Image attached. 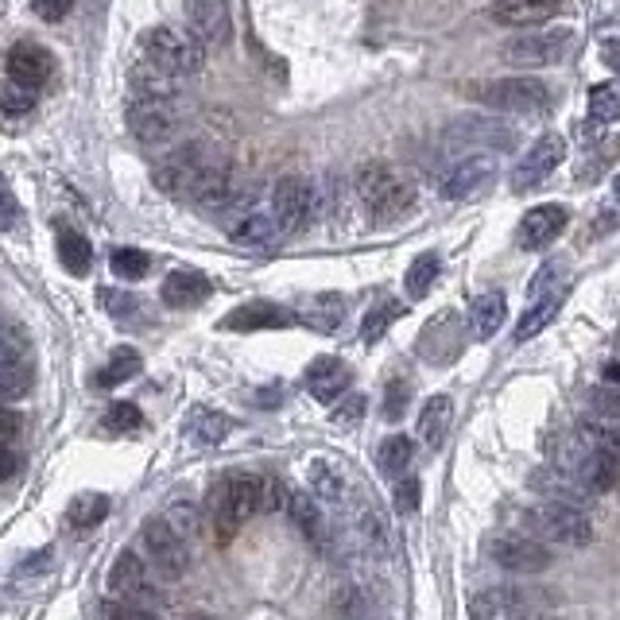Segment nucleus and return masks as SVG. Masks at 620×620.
<instances>
[{
    "mask_svg": "<svg viewBox=\"0 0 620 620\" xmlns=\"http://www.w3.org/2000/svg\"><path fill=\"white\" fill-rule=\"evenodd\" d=\"M353 187H357V198H361V206L368 210V218L380 221V225L403 218V213L411 210V202H416L411 182L403 179L400 171H392L388 164H380V159H373V164L361 167Z\"/></svg>",
    "mask_w": 620,
    "mask_h": 620,
    "instance_id": "obj_1",
    "label": "nucleus"
},
{
    "mask_svg": "<svg viewBox=\"0 0 620 620\" xmlns=\"http://www.w3.org/2000/svg\"><path fill=\"white\" fill-rule=\"evenodd\" d=\"M523 528H528L531 539H539L543 547L558 543V547H586L594 539V523L582 508L571 505H555V500H543V505L523 508Z\"/></svg>",
    "mask_w": 620,
    "mask_h": 620,
    "instance_id": "obj_2",
    "label": "nucleus"
},
{
    "mask_svg": "<svg viewBox=\"0 0 620 620\" xmlns=\"http://www.w3.org/2000/svg\"><path fill=\"white\" fill-rule=\"evenodd\" d=\"M140 47H144V58L155 70L171 74V78H195L206 66V51L198 47L195 35L175 32V27H152Z\"/></svg>",
    "mask_w": 620,
    "mask_h": 620,
    "instance_id": "obj_3",
    "label": "nucleus"
},
{
    "mask_svg": "<svg viewBox=\"0 0 620 620\" xmlns=\"http://www.w3.org/2000/svg\"><path fill=\"white\" fill-rule=\"evenodd\" d=\"M574 51L571 27H555V32H523L500 47V58L516 70H543V66H558Z\"/></svg>",
    "mask_w": 620,
    "mask_h": 620,
    "instance_id": "obj_4",
    "label": "nucleus"
},
{
    "mask_svg": "<svg viewBox=\"0 0 620 620\" xmlns=\"http://www.w3.org/2000/svg\"><path fill=\"white\" fill-rule=\"evenodd\" d=\"M319 213V195L302 175H284L272 187V218H276L279 233H302Z\"/></svg>",
    "mask_w": 620,
    "mask_h": 620,
    "instance_id": "obj_5",
    "label": "nucleus"
},
{
    "mask_svg": "<svg viewBox=\"0 0 620 620\" xmlns=\"http://www.w3.org/2000/svg\"><path fill=\"white\" fill-rule=\"evenodd\" d=\"M140 543H144V558L164 571L167 578H182L190 571V543H182L175 535V528L164 516H147L144 528H140Z\"/></svg>",
    "mask_w": 620,
    "mask_h": 620,
    "instance_id": "obj_6",
    "label": "nucleus"
},
{
    "mask_svg": "<svg viewBox=\"0 0 620 620\" xmlns=\"http://www.w3.org/2000/svg\"><path fill=\"white\" fill-rule=\"evenodd\" d=\"M477 101H485L489 109H497V113H543L551 101L547 86L539 82V78H528V74H520V78H500V82H489L477 90Z\"/></svg>",
    "mask_w": 620,
    "mask_h": 620,
    "instance_id": "obj_7",
    "label": "nucleus"
},
{
    "mask_svg": "<svg viewBox=\"0 0 620 620\" xmlns=\"http://www.w3.org/2000/svg\"><path fill=\"white\" fill-rule=\"evenodd\" d=\"M182 124V113L175 98H132L129 106V132L140 144H167L175 140Z\"/></svg>",
    "mask_w": 620,
    "mask_h": 620,
    "instance_id": "obj_8",
    "label": "nucleus"
},
{
    "mask_svg": "<svg viewBox=\"0 0 620 620\" xmlns=\"http://www.w3.org/2000/svg\"><path fill=\"white\" fill-rule=\"evenodd\" d=\"M109 594H113V601L132 605V609H140V612L155 605L152 571H147L136 551H121V555H117L113 571H109Z\"/></svg>",
    "mask_w": 620,
    "mask_h": 620,
    "instance_id": "obj_9",
    "label": "nucleus"
},
{
    "mask_svg": "<svg viewBox=\"0 0 620 620\" xmlns=\"http://www.w3.org/2000/svg\"><path fill=\"white\" fill-rule=\"evenodd\" d=\"M617 465L620 462H609V457L582 450L574 439L566 442L563 454H558V469H563L578 489H586L589 497H594V492H609L612 485H617Z\"/></svg>",
    "mask_w": 620,
    "mask_h": 620,
    "instance_id": "obj_10",
    "label": "nucleus"
},
{
    "mask_svg": "<svg viewBox=\"0 0 620 620\" xmlns=\"http://www.w3.org/2000/svg\"><path fill=\"white\" fill-rule=\"evenodd\" d=\"M485 551H489L492 563L512 574H543L555 563V551L543 547V543L531 535H492Z\"/></svg>",
    "mask_w": 620,
    "mask_h": 620,
    "instance_id": "obj_11",
    "label": "nucleus"
},
{
    "mask_svg": "<svg viewBox=\"0 0 620 620\" xmlns=\"http://www.w3.org/2000/svg\"><path fill=\"white\" fill-rule=\"evenodd\" d=\"M492 179H497V155L474 152V155H465V159H457L446 171V179H442V198H450V202L477 198L481 190L492 187Z\"/></svg>",
    "mask_w": 620,
    "mask_h": 620,
    "instance_id": "obj_12",
    "label": "nucleus"
},
{
    "mask_svg": "<svg viewBox=\"0 0 620 620\" xmlns=\"http://www.w3.org/2000/svg\"><path fill=\"white\" fill-rule=\"evenodd\" d=\"M563 159H566V140L558 136V132L539 136L535 144L528 147V155L512 167V190H535L539 182L558 171Z\"/></svg>",
    "mask_w": 620,
    "mask_h": 620,
    "instance_id": "obj_13",
    "label": "nucleus"
},
{
    "mask_svg": "<svg viewBox=\"0 0 620 620\" xmlns=\"http://www.w3.org/2000/svg\"><path fill=\"white\" fill-rule=\"evenodd\" d=\"M4 70H9V82L20 86V90L35 93L40 86L51 82V74H55V55L40 43H16L4 58Z\"/></svg>",
    "mask_w": 620,
    "mask_h": 620,
    "instance_id": "obj_14",
    "label": "nucleus"
},
{
    "mask_svg": "<svg viewBox=\"0 0 620 620\" xmlns=\"http://www.w3.org/2000/svg\"><path fill=\"white\" fill-rule=\"evenodd\" d=\"M469 620H528L531 612V597L516 586H492V589H477L465 605Z\"/></svg>",
    "mask_w": 620,
    "mask_h": 620,
    "instance_id": "obj_15",
    "label": "nucleus"
},
{
    "mask_svg": "<svg viewBox=\"0 0 620 620\" xmlns=\"http://www.w3.org/2000/svg\"><path fill=\"white\" fill-rule=\"evenodd\" d=\"M566 221H571V210H566V206H558V202L535 206V210L523 213L520 233H516V245H520L523 253H539V248H547L551 241H558V233L566 229Z\"/></svg>",
    "mask_w": 620,
    "mask_h": 620,
    "instance_id": "obj_16",
    "label": "nucleus"
},
{
    "mask_svg": "<svg viewBox=\"0 0 620 620\" xmlns=\"http://www.w3.org/2000/svg\"><path fill=\"white\" fill-rule=\"evenodd\" d=\"M187 20L195 32L198 47H221L233 32V16H229V0H187Z\"/></svg>",
    "mask_w": 620,
    "mask_h": 620,
    "instance_id": "obj_17",
    "label": "nucleus"
},
{
    "mask_svg": "<svg viewBox=\"0 0 620 620\" xmlns=\"http://www.w3.org/2000/svg\"><path fill=\"white\" fill-rule=\"evenodd\" d=\"M291 322H295V314L287 307L256 299L237 310H229L225 319H221V330H241V334H248V330H284V326H291Z\"/></svg>",
    "mask_w": 620,
    "mask_h": 620,
    "instance_id": "obj_18",
    "label": "nucleus"
},
{
    "mask_svg": "<svg viewBox=\"0 0 620 620\" xmlns=\"http://www.w3.org/2000/svg\"><path fill=\"white\" fill-rule=\"evenodd\" d=\"M302 380H307V392L319 403H337L345 396V388H350L353 373L342 357H319V361H310Z\"/></svg>",
    "mask_w": 620,
    "mask_h": 620,
    "instance_id": "obj_19",
    "label": "nucleus"
},
{
    "mask_svg": "<svg viewBox=\"0 0 620 620\" xmlns=\"http://www.w3.org/2000/svg\"><path fill=\"white\" fill-rule=\"evenodd\" d=\"M558 4H563V0H497V4H492V20H497L500 27L523 32V27L547 24L558 12Z\"/></svg>",
    "mask_w": 620,
    "mask_h": 620,
    "instance_id": "obj_20",
    "label": "nucleus"
},
{
    "mask_svg": "<svg viewBox=\"0 0 620 620\" xmlns=\"http://www.w3.org/2000/svg\"><path fill=\"white\" fill-rule=\"evenodd\" d=\"M210 279L202 276V272H195V268H175L171 276L164 279V302L167 307H175V310H195V307H202L206 299H210Z\"/></svg>",
    "mask_w": 620,
    "mask_h": 620,
    "instance_id": "obj_21",
    "label": "nucleus"
},
{
    "mask_svg": "<svg viewBox=\"0 0 620 620\" xmlns=\"http://www.w3.org/2000/svg\"><path fill=\"white\" fill-rule=\"evenodd\" d=\"M279 237H284V233H279L276 218L264 210L241 213V218L229 225V241H237V245H245V248H268V245H276Z\"/></svg>",
    "mask_w": 620,
    "mask_h": 620,
    "instance_id": "obj_22",
    "label": "nucleus"
},
{
    "mask_svg": "<svg viewBox=\"0 0 620 620\" xmlns=\"http://www.w3.org/2000/svg\"><path fill=\"white\" fill-rule=\"evenodd\" d=\"M287 516L299 528V535L314 547L326 543V516H322V505L310 492H287Z\"/></svg>",
    "mask_w": 620,
    "mask_h": 620,
    "instance_id": "obj_23",
    "label": "nucleus"
},
{
    "mask_svg": "<svg viewBox=\"0 0 620 620\" xmlns=\"http://www.w3.org/2000/svg\"><path fill=\"white\" fill-rule=\"evenodd\" d=\"M508 319V299L500 291H485L474 299V307H469V334L477 337V342H489V337H497V330L505 326Z\"/></svg>",
    "mask_w": 620,
    "mask_h": 620,
    "instance_id": "obj_24",
    "label": "nucleus"
},
{
    "mask_svg": "<svg viewBox=\"0 0 620 620\" xmlns=\"http://www.w3.org/2000/svg\"><path fill=\"white\" fill-rule=\"evenodd\" d=\"M310 497L319 500V505H350V481H345V474L337 469V465L330 462H310Z\"/></svg>",
    "mask_w": 620,
    "mask_h": 620,
    "instance_id": "obj_25",
    "label": "nucleus"
},
{
    "mask_svg": "<svg viewBox=\"0 0 620 620\" xmlns=\"http://www.w3.org/2000/svg\"><path fill=\"white\" fill-rule=\"evenodd\" d=\"M206 512H210V528H213V535H218V543H229V539L237 535L241 516H237V508H233V497H229V477L213 481Z\"/></svg>",
    "mask_w": 620,
    "mask_h": 620,
    "instance_id": "obj_26",
    "label": "nucleus"
},
{
    "mask_svg": "<svg viewBox=\"0 0 620 620\" xmlns=\"http://www.w3.org/2000/svg\"><path fill=\"white\" fill-rule=\"evenodd\" d=\"M450 423H454V400L450 396H431L419 411V439L431 450H439L450 434Z\"/></svg>",
    "mask_w": 620,
    "mask_h": 620,
    "instance_id": "obj_27",
    "label": "nucleus"
},
{
    "mask_svg": "<svg viewBox=\"0 0 620 620\" xmlns=\"http://www.w3.org/2000/svg\"><path fill=\"white\" fill-rule=\"evenodd\" d=\"M353 520H357V539L373 551L376 558H384L388 551H392V531H388V520H384L380 508L368 505V500H361Z\"/></svg>",
    "mask_w": 620,
    "mask_h": 620,
    "instance_id": "obj_28",
    "label": "nucleus"
},
{
    "mask_svg": "<svg viewBox=\"0 0 620 620\" xmlns=\"http://www.w3.org/2000/svg\"><path fill=\"white\" fill-rule=\"evenodd\" d=\"M574 442L589 454H601L609 462H620V423H601V419H586L574 431Z\"/></svg>",
    "mask_w": 620,
    "mask_h": 620,
    "instance_id": "obj_29",
    "label": "nucleus"
},
{
    "mask_svg": "<svg viewBox=\"0 0 620 620\" xmlns=\"http://www.w3.org/2000/svg\"><path fill=\"white\" fill-rule=\"evenodd\" d=\"M531 489L543 492V497L555 500V505H571V508H582L589 500V492L578 489L563 469H535V474H531Z\"/></svg>",
    "mask_w": 620,
    "mask_h": 620,
    "instance_id": "obj_30",
    "label": "nucleus"
},
{
    "mask_svg": "<svg viewBox=\"0 0 620 620\" xmlns=\"http://www.w3.org/2000/svg\"><path fill=\"white\" fill-rule=\"evenodd\" d=\"M58 261L70 276H90L93 268V248L78 229H58Z\"/></svg>",
    "mask_w": 620,
    "mask_h": 620,
    "instance_id": "obj_31",
    "label": "nucleus"
},
{
    "mask_svg": "<svg viewBox=\"0 0 620 620\" xmlns=\"http://www.w3.org/2000/svg\"><path fill=\"white\" fill-rule=\"evenodd\" d=\"M0 368H35V350L24 326H0Z\"/></svg>",
    "mask_w": 620,
    "mask_h": 620,
    "instance_id": "obj_32",
    "label": "nucleus"
},
{
    "mask_svg": "<svg viewBox=\"0 0 620 620\" xmlns=\"http://www.w3.org/2000/svg\"><path fill=\"white\" fill-rule=\"evenodd\" d=\"M229 431H233V419H229L225 411H213V408L195 411V419L187 423V439L195 442V446H218Z\"/></svg>",
    "mask_w": 620,
    "mask_h": 620,
    "instance_id": "obj_33",
    "label": "nucleus"
},
{
    "mask_svg": "<svg viewBox=\"0 0 620 620\" xmlns=\"http://www.w3.org/2000/svg\"><path fill=\"white\" fill-rule=\"evenodd\" d=\"M411 457H416V442H411L408 434H392V439H384L380 450H376V465H380L388 477L408 474Z\"/></svg>",
    "mask_w": 620,
    "mask_h": 620,
    "instance_id": "obj_34",
    "label": "nucleus"
},
{
    "mask_svg": "<svg viewBox=\"0 0 620 620\" xmlns=\"http://www.w3.org/2000/svg\"><path fill=\"white\" fill-rule=\"evenodd\" d=\"M140 368H144V357H140L132 345H117L113 357H109V365L98 373V384H101V388H117V384L140 376Z\"/></svg>",
    "mask_w": 620,
    "mask_h": 620,
    "instance_id": "obj_35",
    "label": "nucleus"
},
{
    "mask_svg": "<svg viewBox=\"0 0 620 620\" xmlns=\"http://www.w3.org/2000/svg\"><path fill=\"white\" fill-rule=\"evenodd\" d=\"M368 609H373V597H368V589L357 586V582H345V586H337L334 597H330V612L342 620H361Z\"/></svg>",
    "mask_w": 620,
    "mask_h": 620,
    "instance_id": "obj_36",
    "label": "nucleus"
},
{
    "mask_svg": "<svg viewBox=\"0 0 620 620\" xmlns=\"http://www.w3.org/2000/svg\"><path fill=\"white\" fill-rule=\"evenodd\" d=\"M617 117H620V82L589 86V124L601 129V124L617 121Z\"/></svg>",
    "mask_w": 620,
    "mask_h": 620,
    "instance_id": "obj_37",
    "label": "nucleus"
},
{
    "mask_svg": "<svg viewBox=\"0 0 620 620\" xmlns=\"http://www.w3.org/2000/svg\"><path fill=\"white\" fill-rule=\"evenodd\" d=\"M555 314H558V295H543V299H535L528 310H523L520 326H516V342H528V337H535L539 330H547Z\"/></svg>",
    "mask_w": 620,
    "mask_h": 620,
    "instance_id": "obj_38",
    "label": "nucleus"
},
{
    "mask_svg": "<svg viewBox=\"0 0 620 620\" xmlns=\"http://www.w3.org/2000/svg\"><path fill=\"white\" fill-rule=\"evenodd\" d=\"M439 272H442V261L434 253L416 256V261H411V268H408V276H403V287H408L411 299H423V295H431Z\"/></svg>",
    "mask_w": 620,
    "mask_h": 620,
    "instance_id": "obj_39",
    "label": "nucleus"
},
{
    "mask_svg": "<svg viewBox=\"0 0 620 620\" xmlns=\"http://www.w3.org/2000/svg\"><path fill=\"white\" fill-rule=\"evenodd\" d=\"M106 516H109V500L101 497V492H82V497L70 505V512H66V523L86 531V528H98Z\"/></svg>",
    "mask_w": 620,
    "mask_h": 620,
    "instance_id": "obj_40",
    "label": "nucleus"
},
{
    "mask_svg": "<svg viewBox=\"0 0 620 620\" xmlns=\"http://www.w3.org/2000/svg\"><path fill=\"white\" fill-rule=\"evenodd\" d=\"M400 310H403V307H400V302H392V299H388V302H376V307L365 314V322H361V342H368V345L380 342L384 330H388L396 319H400Z\"/></svg>",
    "mask_w": 620,
    "mask_h": 620,
    "instance_id": "obj_41",
    "label": "nucleus"
},
{
    "mask_svg": "<svg viewBox=\"0 0 620 620\" xmlns=\"http://www.w3.org/2000/svg\"><path fill=\"white\" fill-rule=\"evenodd\" d=\"M109 268H113L117 279H144L152 261H147L144 248H113L109 253Z\"/></svg>",
    "mask_w": 620,
    "mask_h": 620,
    "instance_id": "obj_42",
    "label": "nucleus"
},
{
    "mask_svg": "<svg viewBox=\"0 0 620 620\" xmlns=\"http://www.w3.org/2000/svg\"><path fill=\"white\" fill-rule=\"evenodd\" d=\"M164 520L171 523L175 535H179L182 543H190V539L202 531V516H198V505H190V500H175V505L164 512Z\"/></svg>",
    "mask_w": 620,
    "mask_h": 620,
    "instance_id": "obj_43",
    "label": "nucleus"
},
{
    "mask_svg": "<svg viewBox=\"0 0 620 620\" xmlns=\"http://www.w3.org/2000/svg\"><path fill=\"white\" fill-rule=\"evenodd\" d=\"M140 423H144V416H140L136 403H113V408L106 411V419H101V427L113 434H132V431H140Z\"/></svg>",
    "mask_w": 620,
    "mask_h": 620,
    "instance_id": "obj_44",
    "label": "nucleus"
},
{
    "mask_svg": "<svg viewBox=\"0 0 620 620\" xmlns=\"http://www.w3.org/2000/svg\"><path fill=\"white\" fill-rule=\"evenodd\" d=\"M589 403H594V419H601V423H620V388L601 384V388L589 392Z\"/></svg>",
    "mask_w": 620,
    "mask_h": 620,
    "instance_id": "obj_45",
    "label": "nucleus"
},
{
    "mask_svg": "<svg viewBox=\"0 0 620 620\" xmlns=\"http://www.w3.org/2000/svg\"><path fill=\"white\" fill-rule=\"evenodd\" d=\"M35 368H0V400H20L32 392Z\"/></svg>",
    "mask_w": 620,
    "mask_h": 620,
    "instance_id": "obj_46",
    "label": "nucleus"
},
{
    "mask_svg": "<svg viewBox=\"0 0 620 620\" xmlns=\"http://www.w3.org/2000/svg\"><path fill=\"white\" fill-rule=\"evenodd\" d=\"M408 403H411V384L396 376V380L388 384V392H384V416L400 419L403 411H408Z\"/></svg>",
    "mask_w": 620,
    "mask_h": 620,
    "instance_id": "obj_47",
    "label": "nucleus"
},
{
    "mask_svg": "<svg viewBox=\"0 0 620 620\" xmlns=\"http://www.w3.org/2000/svg\"><path fill=\"white\" fill-rule=\"evenodd\" d=\"M287 508V489L279 477H261V512H279Z\"/></svg>",
    "mask_w": 620,
    "mask_h": 620,
    "instance_id": "obj_48",
    "label": "nucleus"
},
{
    "mask_svg": "<svg viewBox=\"0 0 620 620\" xmlns=\"http://www.w3.org/2000/svg\"><path fill=\"white\" fill-rule=\"evenodd\" d=\"M330 419H334L337 427H353L365 419V396H345L342 403H337L334 411H330Z\"/></svg>",
    "mask_w": 620,
    "mask_h": 620,
    "instance_id": "obj_49",
    "label": "nucleus"
},
{
    "mask_svg": "<svg viewBox=\"0 0 620 620\" xmlns=\"http://www.w3.org/2000/svg\"><path fill=\"white\" fill-rule=\"evenodd\" d=\"M35 106V93H27V90H20V86H0V109L4 113H27V109Z\"/></svg>",
    "mask_w": 620,
    "mask_h": 620,
    "instance_id": "obj_50",
    "label": "nucleus"
},
{
    "mask_svg": "<svg viewBox=\"0 0 620 620\" xmlns=\"http://www.w3.org/2000/svg\"><path fill=\"white\" fill-rule=\"evenodd\" d=\"M396 508H400V512H416L419 508V477H411V474L396 477Z\"/></svg>",
    "mask_w": 620,
    "mask_h": 620,
    "instance_id": "obj_51",
    "label": "nucleus"
},
{
    "mask_svg": "<svg viewBox=\"0 0 620 620\" xmlns=\"http://www.w3.org/2000/svg\"><path fill=\"white\" fill-rule=\"evenodd\" d=\"M74 9V0H32V12L40 20H47V24H58V20H66Z\"/></svg>",
    "mask_w": 620,
    "mask_h": 620,
    "instance_id": "obj_52",
    "label": "nucleus"
},
{
    "mask_svg": "<svg viewBox=\"0 0 620 620\" xmlns=\"http://www.w3.org/2000/svg\"><path fill=\"white\" fill-rule=\"evenodd\" d=\"M101 307L109 310V314H113V319H129L132 310H136V299H132V295H124V291H101Z\"/></svg>",
    "mask_w": 620,
    "mask_h": 620,
    "instance_id": "obj_53",
    "label": "nucleus"
},
{
    "mask_svg": "<svg viewBox=\"0 0 620 620\" xmlns=\"http://www.w3.org/2000/svg\"><path fill=\"white\" fill-rule=\"evenodd\" d=\"M20 221V202L16 195H12V187L4 179H0V229H12Z\"/></svg>",
    "mask_w": 620,
    "mask_h": 620,
    "instance_id": "obj_54",
    "label": "nucleus"
},
{
    "mask_svg": "<svg viewBox=\"0 0 620 620\" xmlns=\"http://www.w3.org/2000/svg\"><path fill=\"white\" fill-rule=\"evenodd\" d=\"M20 431H24V419H20V411H12L9 403H0V446L12 439H20Z\"/></svg>",
    "mask_w": 620,
    "mask_h": 620,
    "instance_id": "obj_55",
    "label": "nucleus"
},
{
    "mask_svg": "<svg viewBox=\"0 0 620 620\" xmlns=\"http://www.w3.org/2000/svg\"><path fill=\"white\" fill-rule=\"evenodd\" d=\"M319 310H322V326H337L342 322V310H345V302L337 299V295H319Z\"/></svg>",
    "mask_w": 620,
    "mask_h": 620,
    "instance_id": "obj_56",
    "label": "nucleus"
},
{
    "mask_svg": "<svg viewBox=\"0 0 620 620\" xmlns=\"http://www.w3.org/2000/svg\"><path fill=\"white\" fill-rule=\"evenodd\" d=\"M20 474V457L12 454L9 446H0V485L4 481H12V477Z\"/></svg>",
    "mask_w": 620,
    "mask_h": 620,
    "instance_id": "obj_57",
    "label": "nucleus"
},
{
    "mask_svg": "<svg viewBox=\"0 0 620 620\" xmlns=\"http://www.w3.org/2000/svg\"><path fill=\"white\" fill-rule=\"evenodd\" d=\"M601 63L609 66L612 74H620V40L601 43Z\"/></svg>",
    "mask_w": 620,
    "mask_h": 620,
    "instance_id": "obj_58",
    "label": "nucleus"
},
{
    "mask_svg": "<svg viewBox=\"0 0 620 620\" xmlns=\"http://www.w3.org/2000/svg\"><path fill=\"white\" fill-rule=\"evenodd\" d=\"M605 380H609L612 388H620V365H605Z\"/></svg>",
    "mask_w": 620,
    "mask_h": 620,
    "instance_id": "obj_59",
    "label": "nucleus"
},
{
    "mask_svg": "<svg viewBox=\"0 0 620 620\" xmlns=\"http://www.w3.org/2000/svg\"><path fill=\"white\" fill-rule=\"evenodd\" d=\"M612 198H617V202H620V175H617V179H612Z\"/></svg>",
    "mask_w": 620,
    "mask_h": 620,
    "instance_id": "obj_60",
    "label": "nucleus"
}]
</instances>
